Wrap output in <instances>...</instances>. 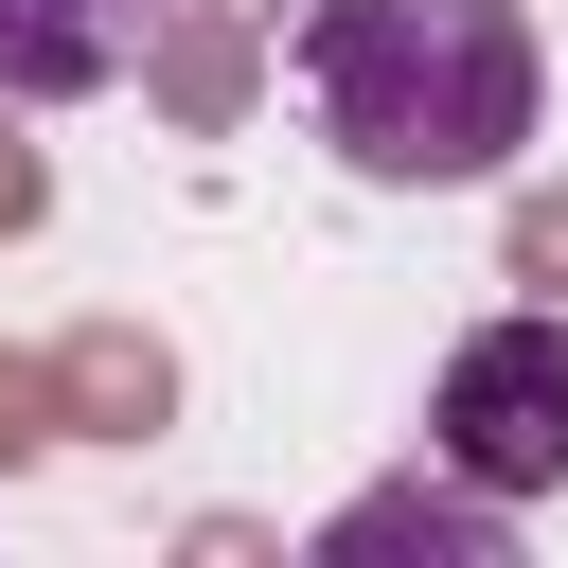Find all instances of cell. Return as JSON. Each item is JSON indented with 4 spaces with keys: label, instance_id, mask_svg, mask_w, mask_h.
I'll return each mask as SVG.
<instances>
[{
    "label": "cell",
    "instance_id": "3957f363",
    "mask_svg": "<svg viewBox=\"0 0 568 568\" xmlns=\"http://www.w3.org/2000/svg\"><path fill=\"white\" fill-rule=\"evenodd\" d=\"M160 36V0H0V106H89L124 89Z\"/></svg>",
    "mask_w": 568,
    "mask_h": 568
},
{
    "label": "cell",
    "instance_id": "277c9868",
    "mask_svg": "<svg viewBox=\"0 0 568 568\" xmlns=\"http://www.w3.org/2000/svg\"><path fill=\"white\" fill-rule=\"evenodd\" d=\"M408 532H426L444 568H515V497H479V479H462V497H355L320 550H408Z\"/></svg>",
    "mask_w": 568,
    "mask_h": 568
},
{
    "label": "cell",
    "instance_id": "6da1fadb",
    "mask_svg": "<svg viewBox=\"0 0 568 568\" xmlns=\"http://www.w3.org/2000/svg\"><path fill=\"white\" fill-rule=\"evenodd\" d=\"M532 18L515 0H320L302 18V124L373 195H479L532 142Z\"/></svg>",
    "mask_w": 568,
    "mask_h": 568
},
{
    "label": "cell",
    "instance_id": "7a4b0ae2",
    "mask_svg": "<svg viewBox=\"0 0 568 568\" xmlns=\"http://www.w3.org/2000/svg\"><path fill=\"white\" fill-rule=\"evenodd\" d=\"M426 444L479 497H550L568 479V320H479L426 390Z\"/></svg>",
    "mask_w": 568,
    "mask_h": 568
}]
</instances>
